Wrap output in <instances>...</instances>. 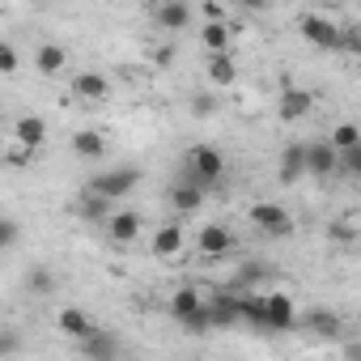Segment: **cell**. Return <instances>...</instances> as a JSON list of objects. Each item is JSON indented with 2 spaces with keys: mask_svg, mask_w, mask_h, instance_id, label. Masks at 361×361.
Listing matches in <instances>:
<instances>
[{
  "mask_svg": "<svg viewBox=\"0 0 361 361\" xmlns=\"http://www.w3.org/2000/svg\"><path fill=\"white\" fill-rule=\"evenodd\" d=\"M188 22H192V9L188 5H161L157 9V26L161 30H183Z\"/></svg>",
  "mask_w": 361,
  "mask_h": 361,
  "instance_id": "cb8c5ba5",
  "label": "cell"
},
{
  "mask_svg": "<svg viewBox=\"0 0 361 361\" xmlns=\"http://www.w3.org/2000/svg\"><path fill=\"white\" fill-rule=\"evenodd\" d=\"M243 319L259 331H293L302 319H298V306L289 293H259V298H243Z\"/></svg>",
  "mask_w": 361,
  "mask_h": 361,
  "instance_id": "6da1fadb",
  "label": "cell"
},
{
  "mask_svg": "<svg viewBox=\"0 0 361 361\" xmlns=\"http://www.w3.org/2000/svg\"><path fill=\"white\" fill-rule=\"evenodd\" d=\"M18 353V336L13 331H5V357H13Z\"/></svg>",
  "mask_w": 361,
  "mask_h": 361,
  "instance_id": "8d00e7d4",
  "label": "cell"
},
{
  "mask_svg": "<svg viewBox=\"0 0 361 361\" xmlns=\"http://www.w3.org/2000/svg\"><path fill=\"white\" fill-rule=\"evenodd\" d=\"M310 102H314V98H310L306 90H293V85H285V94H281V119H289V123L306 119Z\"/></svg>",
  "mask_w": 361,
  "mask_h": 361,
  "instance_id": "d6986e66",
  "label": "cell"
},
{
  "mask_svg": "<svg viewBox=\"0 0 361 361\" xmlns=\"http://www.w3.org/2000/svg\"><path fill=\"white\" fill-rule=\"evenodd\" d=\"M251 226L259 230V234H268V238H289L293 234V217L281 209V204H251Z\"/></svg>",
  "mask_w": 361,
  "mask_h": 361,
  "instance_id": "3957f363",
  "label": "cell"
},
{
  "mask_svg": "<svg viewBox=\"0 0 361 361\" xmlns=\"http://www.w3.org/2000/svg\"><path fill=\"white\" fill-rule=\"evenodd\" d=\"M35 68H39L43 77H60V73L68 68V51H64L60 43H43V47L35 51Z\"/></svg>",
  "mask_w": 361,
  "mask_h": 361,
  "instance_id": "4fadbf2b",
  "label": "cell"
},
{
  "mask_svg": "<svg viewBox=\"0 0 361 361\" xmlns=\"http://www.w3.org/2000/svg\"><path fill=\"white\" fill-rule=\"evenodd\" d=\"M204 18H209V22H226V9H221V5H204Z\"/></svg>",
  "mask_w": 361,
  "mask_h": 361,
  "instance_id": "836d02e7",
  "label": "cell"
},
{
  "mask_svg": "<svg viewBox=\"0 0 361 361\" xmlns=\"http://www.w3.org/2000/svg\"><path fill=\"white\" fill-rule=\"evenodd\" d=\"M183 327H188L192 336H200V331H213L217 323H213V314H209V302H204V306H200V310H196V314H192V319L183 323Z\"/></svg>",
  "mask_w": 361,
  "mask_h": 361,
  "instance_id": "83f0119b",
  "label": "cell"
},
{
  "mask_svg": "<svg viewBox=\"0 0 361 361\" xmlns=\"http://www.w3.org/2000/svg\"><path fill=\"white\" fill-rule=\"evenodd\" d=\"M344 47H353V51L361 56V30H357V35H344Z\"/></svg>",
  "mask_w": 361,
  "mask_h": 361,
  "instance_id": "74e56055",
  "label": "cell"
},
{
  "mask_svg": "<svg viewBox=\"0 0 361 361\" xmlns=\"http://www.w3.org/2000/svg\"><path fill=\"white\" fill-rule=\"evenodd\" d=\"M221 174H226V157H221V149L200 145V149H192V153H188V178H192V183L213 188Z\"/></svg>",
  "mask_w": 361,
  "mask_h": 361,
  "instance_id": "7a4b0ae2",
  "label": "cell"
},
{
  "mask_svg": "<svg viewBox=\"0 0 361 361\" xmlns=\"http://www.w3.org/2000/svg\"><path fill=\"white\" fill-rule=\"evenodd\" d=\"M209 314H213L217 327H234V323L243 319V298H230V293L209 298Z\"/></svg>",
  "mask_w": 361,
  "mask_h": 361,
  "instance_id": "e0dca14e",
  "label": "cell"
},
{
  "mask_svg": "<svg viewBox=\"0 0 361 361\" xmlns=\"http://www.w3.org/2000/svg\"><path fill=\"white\" fill-rule=\"evenodd\" d=\"M73 94L85 98V102H106L111 98V81L102 73H77L73 77Z\"/></svg>",
  "mask_w": 361,
  "mask_h": 361,
  "instance_id": "30bf717a",
  "label": "cell"
},
{
  "mask_svg": "<svg viewBox=\"0 0 361 361\" xmlns=\"http://www.w3.org/2000/svg\"><path fill=\"white\" fill-rule=\"evenodd\" d=\"M336 170H340V153L331 149V140H310V145H306V174L327 178V174H336Z\"/></svg>",
  "mask_w": 361,
  "mask_h": 361,
  "instance_id": "8992f818",
  "label": "cell"
},
{
  "mask_svg": "<svg viewBox=\"0 0 361 361\" xmlns=\"http://www.w3.org/2000/svg\"><path fill=\"white\" fill-rule=\"evenodd\" d=\"M302 35H306V43H314V47H344V35H340V26L336 22H327V18H319V13H302Z\"/></svg>",
  "mask_w": 361,
  "mask_h": 361,
  "instance_id": "5b68a950",
  "label": "cell"
},
{
  "mask_svg": "<svg viewBox=\"0 0 361 361\" xmlns=\"http://www.w3.org/2000/svg\"><path fill=\"white\" fill-rule=\"evenodd\" d=\"M204 192H209V188H200V183H192V178H183V183L170 188V204H174L178 213H196V209L204 204Z\"/></svg>",
  "mask_w": 361,
  "mask_h": 361,
  "instance_id": "8fae6325",
  "label": "cell"
},
{
  "mask_svg": "<svg viewBox=\"0 0 361 361\" xmlns=\"http://www.w3.org/2000/svg\"><path fill=\"white\" fill-rule=\"evenodd\" d=\"M56 327H60V331H64L68 340H77V344H81V340H90V336L98 331V327L90 323V314H85L81 306H64V310L56 314Z\"/></svg>",
  "mask_w": 361,
  "mask_h": 361,
  "instance_id": "52a82bcc",
  "label": "cell"
},
{
  "mask_svg": "<svg viewBox=\"0 0 361 361\" xmlns=\"http://www.w3.org/2000/svg\"><path fill=\"white\" fill-rule=\"evenodd\" d=\"M331 238H336V243H353V230H348V226H331Z\"/></svg>",
  "mask_w": 361,
  "mask_h": 361,
  "instance_id": "d590c367",
  "label": "cell"
},
{
  "mask_svg": "<svg viewBox=\"0 0 361 361\" xmlns=\"http://www.w3.org/2000/svg\"><path fill=\"white\" fill-rule=\"evenodd\" d=\"M153 255H161V259H170V255H178V251H183V230H178V226H161L157 234H153Z\"/></svg>",
  "mask_w": 361,
  "mask_h": 361,
  "instance_id": "44dd1931",
  "label": "cell"
},
{
  "mask_svg": "<svg viewBox=\"0 0 361 361\" xmlns=\"http://www.w3.org/2000/svg\"><path fill=\"white\" fill-rule=\"evenodd\" d=\"M136 183H140V170H128V166H123V170H102V174L94 178V188H90V192L115 204V200H123Z\"/></svg>",
  "mask_w": 361,
  "mask_h": 361,
  "instance_id": "277c9868",
  "label": "cell"
},
{
  "mask_svg": "<svg viewBox=\"0 0 361 361\" xmlns=\"http://www.w3.org/2000/svg\"><path fill=\"white\" fill-rule=\"evenodd\" d=\"M136 234H140V213H132V209H123V213H115V217L106 221V238H111L115 247L136 243Z\"/></svg>",
  "mask_w": 361,
  "mask_h": 361,
  "instance_id": "ba28073f",
  "label": "cell"
},
{
  "mask_svg": "<svg viewBox=\"0 0 361 361\" xmlns=\"http://www.w3.org/2000/svg\"><path fill=\"white\" fill-rule=\"evenodd\" d=\"M357 145H361V128H357V123H336L331 149H336V153H348V149H357Z\"/></svg>",
  "mask_w": 361,
  "mask_h": 361,
  "instance_id": "d4e9b609",
  "label": "cell"
},
{
  "mask_svg": "<svg viewBox=\"0 0 361 361\" xmlns=\"http://www.w3.org/2000/svg\"><path fill=\"white\" fill-rule=\"evenodd\" d=\"M209 81L213 85H234L238 81V60L234 56H209Z\"/></svg>",
  "mask_w": 361,
  "mask_h": 361,
  "instance_id": "7402d4cb",
  "label": "cell"
},
{
  "mask_svg": "<svg viewBox=\"0 0 361 361\" xmlns=\"http://www.w3.org/2000/svg\"><path fill=\"white\" fill-rule=\"evenodd\" d=\"M30 153H35V149H26V145H18V140H13V149H9V161H13V166H26V161H30Z\"/></svg>",
  "mask_w": 361,
  "mask_h": 361,
  "instance_id": "1f68e13d",
  "label": "cell"
},
{
  "mask_svg": "<svg viewBox=\"0 0 361 361\" xmlns=\"http://www.w3.org/2000/svg\"><path fill=\"white\" fill-rule=\"evenodd\" d=\"M200 43H204V51H209V56H230L234 30H230L226 22H204V30H200Z\"/></svg>",
  "mask_w": 361,
  "mask_h": 361,
  "instance_id": "7c38bea8",
  "label": "cell"
},
{
  "mask_svg": "<svg viewBox=\"0 0 361 361\" xmlns=\"http://www.w3.org/2000/svg\"><path fill=\"white\" fill-rule=\"evenodd\" d=\"M344 361H361V340H344Z\"/></svg>",
  "mask_w": 361,
  "mask_h": 361,
  "instance_id": "d6a6232c",
  "label": "cell"
},
{
  "mask_svg": "<svg viewBox=\"0 0 361 361\" xmlns=\"http://www.w3.org/2000/svg\"><path fill=\"white\" fill-rule=\"evenodd\" d=\"M26 289H35V293H51V289H56V281H51V272H47V268H35V272L26 276Z\"/></svg>",
  "mask_w": 361,
  "mask_h": 361,
  "instance_id": "f1b7e54d",
  "label": "cell"
},
{
  "mask_svg": "<svg viewBox=\"0 0 361 361\" xmlns=\"http://www.w3.org/2000/svg\"><path fill=\"white\" fill-rule=\"evenodd\" d=\"M13 243H18V221L5 217V221H0V247H13Z\"/></svg>",
  "mask_w": 361,
  "mask_h": 361,
  "instance_id": "4dcf8cb0",
  "label": "cell"
},
{
  "mask_svg": "<svg viewBox=\"0 0 361 361\" xmlns=\"http://www.w3.org/2000/svg\"><path fill=\"white\" fill-rule=\"evenodd\" d=\"M81 353L90 361H119V344H115L111 331H94L90 340H81Z\"/></svg>",
  "mask_w": 361,
  "mask_h": 361,
  "instance_id": "ac0fdd59",
  "label": "cell"
},
{
  "mask_svg": "<svg viewBox=\"0 0 361 361\" xmlns=\"http://www.w3.org/2000/svg\"><path fill=\"white\" fill-rule=\"evenodd\" d=\"M192 111H196V115H213V98H196Z\"/></svg>",
  "mask_w": 361,
  "mask_h": 361,
  "instance_id": "e575fe53",
  "label": "cell"
},
{
  "mask_svg": "<svg viewBox=\"0 0 361 361\" xmlns=\"http://www.w3.org/2000/svg\"><path fill=\"white\" fill-rule=\"evenodd\" d=\"M0 73H18V47L13 43H0Z\"/></svg>",
  "mask_w": 361,
  "mask_h": 361,
  "instance_id": "f546056e",
  "label": "cell"
},
{
  "mask_svg": "<svg viewBox=\"0 0 361 361\" xmlns=\"http://www.w3.org/2000/svg\"><path fill=\"white\" fill-rule=\"evenodd\" d=\"M13 140L26 145V149H39V145L47 140V123H43L39 115H22V119L13 123Z\"/></svg>",
  "mask_w": 361,
  "mask_h": 361,
  "instance_id": "2e32d148",
  "label": "cell"
},
{
  "mask_svg": "<svg viewBox=\"0 0 361 361\" xmlns=\"http://www.w3.org/2000/svg\"><path fill=\"white\" fill-rule=\"evenodd\" d=\"M73 149H77V157L94 161V157H102V153H106V136H102V132H94V128H85V132H77V136H73Z\"/></svg>",
  "mask_w": 361,
  "mask_h": 361,
  "instance_id": "603a6c76",
  "label": "cell"
},
{
  "mask_svg": "<svg viewBox=\"0 0 361 361\" xmlns=\"http://www.w3.org/2000/svg\"><path fill=\"white\" fill-rule=\"evenodd\" d=\"M340 174H348V178H357V183H361V145L348 149V153H340Z\"/></svg>",
  "mask_w": 361,
  "mask_h": 361,
  "instance_id": "4316f807",
  "label": "cell"
},
{
  "mask_svg": "<svg viewBox=\"0 0 361 361\" xmlns=\"http://www.w3.org/2000/svg\"><path fill=\"white\" fill-rule=\"evenodd\" d=\"M306 174V145H289L281 153V183H298Z\"/></svg>",
  "mask_w": 361,
  "mask_h": 361,
  "instance_id": "ffe728a7",
  "label": "cell"
},
{
  "mask_svg": "<svg viewBox=\"0 0 361 361\" xmlns=\"http://www.w3.org/2000/svg\"><path fill=\"white\" fill-rule=\"evenodd\" d=\"M302 327L314 331L319 340H344V323H340V314H331V310H306Z\"/></svg>",
  "mask_w": 361,
  "mask_h": 361,
  "instance_id": "9c48e42d",
  "label": "cell"
},
{
  "mask_svg": "<svg viewBox=\"0 0 361 361\" xmlns=\"http://www.w3.org/2000/svg\"><path fill=\"white\" fill-rule=\"evenodd\" d=\"M196 247H200V255H226V251L234 247V234H230L226 226H204V230L196 234Z\"/></svg>",
  "mask_w": 361,
  "mask_h": 361,
  "instance_id": "5bb4252c",
  "label": "cell"
},
{
  "mask_svg": "<svg viewBox=\"0 0 361 361\" xmlns=\"http://www.w3.org/2000/svg\"><path fill=\"white\" fill-rule=\"evenodd\" d=\"M200 306H204V298H200L196 289H174V293H170V302H166L170 319H178V323H188Z\"/></svg>",
  "mask_w": 361,
  "mask_h": 361,
  "instance_id": "9a60e30c",
  "label": "cell"
},
{
  "mask_svg": "<svg viewBox=\"0 0 361 361\" xmlns=\"http://www.w3.org/2000/svg\"><path fill=\"white\" fill-rule=\"evenodd\" d=\"M81 217H90V221H111L115 213H111V200H102V196L90 192V196L81 200Z\"/></svg>",
  "mask_w": 361,
  "mask_h": 361,
  "instance_id": "484cf974",
  "label": "cell"
}]
</instances>
